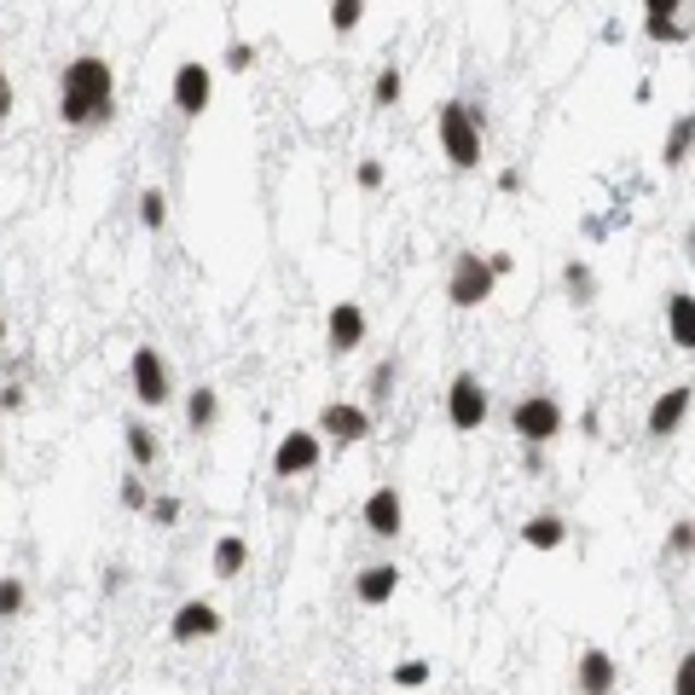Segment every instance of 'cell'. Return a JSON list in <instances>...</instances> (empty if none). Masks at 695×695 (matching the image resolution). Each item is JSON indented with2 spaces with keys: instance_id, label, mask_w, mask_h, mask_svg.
<instances>
[{
  "instance_id": "obj_1",
  "label": "cell",
  "mask_w": 695,
  "mask_h": 695,
  "mask_svg": "<svg viewBox=\"0 0 695 695\" xmlns=\"http://www.w3.org/2000/svg\"><path fill=\"white\" fill-rule=\"evenodd\" d=\"M117 117V70L99 52H76L59 70V122L64 127H105Z\"/></svg>"
},
{
  "instance_id": "obj_2",
  "label": "cell",
  "mask_w": 695,
  "mask_h": 695,
  "mask_svg": "<svg viewBox=\"0 0 695 695\" xmlns=\"http://www.w3.org/2000/svg\"><path fill=\"white\" fill-rule=\"evenodd\" d=\"M435 139H441L452 169L475 174L481 169V151H487V117L475 111V105H464V99H447L441 111H435Z\"/></svg>"
},
{
  "instance_id": "obj_3",
  "label": "cell",
  "mask_w": 695,
  "mask_h": 695,
  "mask_svg": "<svg viewBox=\"0 0 695 695\" xmlns=\"http://www.w3.org/2000/svg\"><path fill=\"white\" fill-rule=\"evenodd\" d=\"M562 400L557 394H545V389H534V394H522L516 406H510V435H516L522 447H545V441H557L562 435Z\"/></svg>"
},
{
  "instance_id": "obj_4",
  "label": "cell",
  "mask_w": 695,
  "mask_h": 695,
  "mask_svg": "<svg viewBox=\"0 0 695 695\" xmlns=\"http://www.w3.org/2000/svg\"><path fill=\"white\" fill-rule=\"evenodd\" d=\"M492 284H499V279H492V267H487L481 249H459V255H452V267H447V302L459 307V314L492 302Z\"/></svg>"
},
{
  "instance_id": "obj_5",
  "label": "cell",
  "mask_w": 695,
  "mask_h": 695,
  "mask_svg": "<svg viewBox=\"0 0 695 695\" xmlns=\"http://www.w3.org/2000/svg\"><path fill=\"white\" fill-rule=\"evenodd\" d=\"M127 382H134V400L145 412H162L174 400V371H169V359H162V348H151V342L134 348V359H127Z\"/></svg>"
},
{
  "instance_id": "obj_6",
  "label": "cell",
  "mask_w": 695,
  "mask_h": 695,
  "mask_svg": "<svg viewBox=\"0 0 695 695\" xmlns=\"http://www.w3.org/2000/svg\"><path fill=\"white\" fill-rule=\"evenodd\" d=\"M492 417V394H487V382L475 377V371H459L447 382V424L459 429V435H475Z\"/></svg>"
},
{
  "instance_id": "obj_7",
  "label": "cell",
  "mask_w": 695,
  "mask_h": 695,
  "mask_svg": "<svg viewBox=\"0 0 695 695\" xmlns=\"http://www.w3.org/2000/svg\"><path fill=\"white\" fill-rule=\"evenodd\" d=\"M314 435H319V441H331V447H359V441H371V406L331 400V406H319Z\"/></svg>"
},
{
  "instance_id": "obj_8",
  "label": "cell",
  "mask_w": 695,
  "mask_h": 695,
  "mask_svg": "<svg viewBox=\"0 0 695 695\" xmlns=\"http://www.w3.org/2000/svg\"><path fill=\"white\" fill-rule=\"evenodd\" d=\"M319 459H325V441L314 429H284L279 447H272V475H279V481H296V475H314Z\"/></svg>"
},
{
  "instance_id": "obj_9",
  "label": "cell",
  "mask_w": 695,
  "mask_h": 695,
  "mask_svg": "<svg viewBox=\"0 0 695 695\" xmlns=\"http://www.w3.org/2000/svg\"><path fill=\"white\" fill-rule=\"evenodd\" d=\"M209 99H215V70L204 59H186L169 76V105L180 117H204L209 111Z\"/></svg>"
},
{
  "instance_id": "obj_10",
  "label": "cell",
  "mask_w": 695,
  "mask_h": 695,
  "mask_svg": "<svg viewBox=\"0 0 695 695\" xmlns=\"http://www.w3.org/2000/svg\"><path fill=\"white\" fill-rule=\"evenodd\" d=\"M221 626H227V614L215 609V602H204V597L180 602V609L169 614V637H174V644H209V637H221Z\"/></svg>"
},
{
  "instance_id": "obj_11",
  "label": "cell",
  "mask_w": 695,
  "mask_h": 695,
  "mask_svg": "<svg viewBox=\"0 0 695 695\" xmlns=\"http://www.w3.org/2000/svg\"><path fill=\"white\" fill-rule=\"evenodd\" d=\"M690 406H695L690 382H672L667 394H655V406H649V441H672V435L690 424Z\"/></svg>"
},
{
  "instance_id": "obj_12",
  "label": "cell",
  "mask_w": 695,
  "mask_h": 695,
  "mask_svg": "<svg viewBox=\"0 0 695 695\" xmlns=\"http://www.w3.org/2000/svg\"><path fill=\"white\" fill-rule=\"evenodd\" d=\"M359 522L371 539H400L406 527V504H400V487H371V499L359 504Z\"/></svg>"
},
{
  "instance_id": "obj_13",
  "label": "cell",
  "mask_w": 695,
  "mask_h": 695,
  "mask_svg": "<svg viewBox=\"0 0 695 695\" xmlns=\"http://www.w3.org/2000/svg\"><path fill=\"white\" fill-rule=\"evenodd\" d=\"M359 342H365V307L359 302H337L331 319H325V348H331L337 359H348Z\"/></svg>"
},
{
  "instance_id": "obj_14",
  "label": "cell",
  "mask_w": 695,
  "mask_h": 695,
  "mask_svg": "<svg viewBox=\"0 0 695 695\" xmlns=\"http://www.w3.org/2000/svg\"><path fill=\"white\" fill-rule=\"evenodd\" d=\"M400 597V569L394 562H371V569L354 574V602H365V609H382V602Z\"/></svg>"
},
{
  "instance_id": "obj_15",
  "label": "cell",
  "mask_w": 695,
  "mask_h": 695,
  "mask_svg": "<svg viewBox=\"0 0 695 695\" xmlns=\"http://www.w3.org/2000/svg\"><path fill=\"white\" fill-rule=\"evenodd\" d=\"M574 684H580V695H614V684H620L614 655L609 649H585L580 667H574Z\"/></svg>"
},
{
  "instance_id": "obj_16",
  "label": "cell",
  "mask_w": 695,
  "mask_h": 695,
  "mask_svg": "<svg viewBox=\"0 0 695 695\" xmlns=\"http://www.w3.org/2000/svg\"><path fill=\"white\" fill-rule=\"evenodd\" d=\"M522 545H527V551H562V545H569V522H562L557 510H545V516H527V522H522Z\"/></svg>"
},
{
  "instance_id": "obj_17",
  "label": "cell",
  "mask_w": 695,
  "mask_h": 695,
  "mask_svg": "<svg viewBox=\"0 0 695 695\" xmlns=\"http://www.w3.org/2000/svg\"><path fill=\"white\" fill-rule=\"evenodd\" d=\"M667 337L679 342L684 354L695 348V296H690V290H672V296H667Z\"/></svg>"
},
{
  "instance_id": "obj_18",
  "label": "cell",
  "mask_w": 695,
  "mask_h": 695,
  "mask_svg": "<svg viewBox=\"0 0 695 695\" xmlns=\"http://www.w3.org/2000/svg\"><path fill=\"white\" fill-rule=\"evenodd\" d=\"M215 424H221V394H215L209 382H197V389L186 394V429L192 435H209Z\"/></svg>"
},
{
  "instance_id": "obj_19",
  "label": "cell",
  "mask_w": 695,
  "mask_h": 695,
  "mask_svg": "<svg viewBox=\"0 0 695 695\" xmlns=\"http://www.w3.org/2000/svg\"><path fill=\"white\" fill-rule=\"evenodd\" d=\"M690 145H695V117H672L667 139H661V169L679 174L684 162H690Z\"/></svg>"
},
{
  "instance_id": "obj_20",
  "label": "cell",
  "mask_w": 695,
  "mask_h": 695,
  "mask_svg": "<svg viewBox=\"0 0 695 695\" xmlns=\"http://www.w3.org/2000/svg\"><path fill=\"white\" fill-rule=\"evenodd\" d=\"M249 569V539L244 534H221L215 539V580H237Z\"/></svg>"
},
{
  "instance_id": "obj_21",
  "label": "cell",
  "mask_w": 695,
  "mask_h": 695,
  "mask_svg": "<svg viewBox=\"0 0 695 695\" xmlns=\"http://www.w3.org/2000/svg\"><path fill=\"white\" fill-rule=\"evenodd\" d=\"M122 441H127V459H134V470H151L162 459V447H157V429L145 424V417H134V424L122 429Z\"/></svg>"
},
{
  "instance_id": "obj_22",
  "label": "cell",
  "mask_w": 695,
  "mask_h": 695,
  "mask_svg": "<svg viewBox=\"0 0 695 695\" xmlns=\"http://www.w3.org/2000/svg\"><path fill=\"white\" fill-rule=\"evenodd\" d=\"M562 290H569V302H592L597 296V272L592 267H585V261H569V267H562Z\"/></svg>"
},
{
  "instance_id": "obj_23",
  "label": "cell",
  "mask_w": 695,
  "mask_h": 695,
  "mask_svg": "<svg viewBox=\"0 0 695 695\" xmlns=\"http://www.w3.org/2000/svg\"><path fill=\"white\" fill-rule=\"evenodd\" d=\"M325 17H331V35H337V41H348V35L365 24V0H331V12H325Z\"/></svg>"
},
{
  "instance_id": "obj_24",
  "label": "cell",
  "mask_w": 695,
  "mask_h": 695,
  "mask_svg": "<svg viewBox=\"0 0 695 695\" xmlns=\"http://www.w3.org/2000/svg\"><path fill=\"white\" fill-rule=\"evenodd\" d=\"M394 377H400V359H377L371 377H365V400H371V406H382V400L394 394Z\"/></svg>"
},
{
  "instance_id": "obj_25",
  "label": "cell",
  "mask_w": 695,
  "mask_h": 695,
  "mask_svg": "<svg viewBox=\"0 0 695 695\" xmlns=\"http://www.w3.org/2000/svg\"><path fill=\"white\" fill-rule=\"evenodd\" d=\"M644 35L655 47H684L690 41V24H679V17H644Z\"/></svg>"
},
{
  "instance_id": "obj_26",
  "label": "cell",
  "mask_w": 695,
  "mask_h": 695,
  "mask_svg": "<svg viewBox=\"0 0 695 695\" xmlns=\"http://www.w3.org/2000/svg\"><path fill=\"white\" fill-rule=\"evenodd\" d=\"M139 227H145V232H162V227H169V197H162L157 186L139 192Z\"/></svg>"
},
{
  "instance_id": "obj_27",
  "label": "cell",
  "mask_w": 695,
  "mask_h": 695,
  "mask_svg": "<svg viewBox=\"0 0 695 695\" xmlns=\"http://www.w3.org/2000/svg\"><path fill=\"white\" fill-rule=\"evenodd\" d=\"M24 609H29V585L17 574H7V580H0V620H17Z\"/></svg>"
},
{
  "instance_id": "obj_28",
  "label": "cell",
  "mask_w": 695,
  "mask_h": 695,
  "mask_svg": "<svg viewBox=\"0 0 695 695\" xmlns=\"http://www.w3.org/2000/svg\"><path fill=\"white\" fill-rule=\"evenodd\" d=\"M389 679H394L400 690H424V684L435 679V667H429V661H417V655H412V661H394V672H389Z\"/></svg>"
},
{
  "instance_id": "obj_29",
  "label": "cell",
  "mask_w": 695,
  "mask_h": 695,
  "mask_svg": "<svg viewBox=\"0 0 695 695\" xmlns=\"http://www.w3.org/2000/svg\"><path fill=\"white\" fill-rule=\"evenodd\" d=\"M400 70L389 64V70H377V82H371V105H382V111H389V105H400Z\"/></svg>"
},
{
  "instance_id": "obj_30",
  "label": "cell",
  "mask_w": 695,
  "mask_h": 695,
  "mask_svg": "<svg viewBox=\"0 0 695 695\" xmlns=\"http://www.w3.org/2000/svg\"><path fill=\"white\" fill-rule=\"evenodd\" d=\"M180 510H186V504H180L174 492H157V499H145V516H151L157 527H174V522H180Z\"/></svg>"
},
{
  "instance_id": "obj_31",
  "label": "cell",
  "mask_w": 695,
  "mask_h": 695,
  "mask_svg": "<svg viewBox=\"0 0 695 695\" xmlns=\"http://www.w3.org/2000/svg\"><path fill=\"white\" fill-rule=\"evenodd\" d=\"M690 545H695V522L679 516V522L667 527V557H679V562H684V557H690Z\"/></svg>"
},
{
  "instance_id": "obj_32",
  "label": "cell",
  "mask_w": 695,
  "mask_h": 695,
  "mask_svg": "<svg viewBox=\"0 0 695 695\" xmlns=\"http://www.w3.org/2000/svg\"><path fill=\"white\" fill-rule=\"evenodd\" d=\"M249 64H255V41H232L227 59H221V70H232V76H244Z\"/></svg>"
},
{
  "instance_id": "obj_33",
  "label": "cell",
  "mask_w": 695,
  "mask_h": 695,
  "mask_svg": "<svg viewBox=\"0 0 695 695\" xmlns=\"http://www.w3.org/2000/svg\"><path fill=\"white\" fill-rule=\"evenodd\" d=\"M24 400H29V389H24V382H17V377H7V389H0V412H24Z\"/></svg>"
},
{
  "instance_id": "obj_34",
  "label": "cell",
  "mask_w": 695,
  "mask_h": 695,
  "mask_svg": "<svg viewBox=\"0 0 695 695\" xmlns=\"http://www.w3.org/2000/svg\"><path fill=\"white\" fill-rule=\"evenodd\" d=\"M145 499H151V492H145L139 475H122V510H145Z\"/></svg>"
},
{
  "instance_id": "obj_35",
  "label": "cell",
  "mask_w": 695,
  "mask_h": 695,
  "mask_svg": "<svg viewBox=\"0 0 695 695\" xmlns=\"http://www.w3.org/2000/svg\"><path fill=\"white\" fill-rule=\"evenodd\" d=\"M354 180H359V192H382V162H377V157H365L359 169H354Z\"/></svg>"
},
{
  "instance_id": "obj_36",
  "label": "cell",
  "mask_w": 695,
  "mask_h": 695,
  "mask_svg": "<svg viewBox=\"0 0 695 695\" xmlns=\"http://www.w3.org/2000/svg\"><path fill=\"white\" fill-rule=\"evenodd\" d=\"M672 695H695V655H679V679H672Z\"/></svg>"
},
{
  "instance_id": "obj_37",
  "label": "cell",
  "mask_w": 695,
  "mask_h": 695,
  "mask_svg": "<svg viewBox=\"0 0 695 695\" xmlns=\"http://www.w3.org/2000/svg\"><path fill=\"white\" fill-rule=\"evenodd\" d=\"M12 111H17V87L7 76V64H0V122H12Z\"/></svg>"
},
{
  "instance_id": "obj_38",
  "label": "cell",
  "mask_w": 695,
  "mask_h": 695,
  "mask_svg": "<svg viewBox=\"0 0 695 695\" xmlns=\"http://www.w3.org/2000/svg\"><path fill=\"white\" fill-rule=\"evenodd\" d=\"M684 0H644V17H679Z\"/></svg>"
},
{
  "instance_id": "obj_39",
  "label": "cell",
  "mask_w": 695,
  "mask_h": 695,
  "mask_svg": "<svg viewBox=\"0 0 695 695\" xmlns=\"http://www.w3.org/2000/svg\"><path fill=\"white\" fill-rule=\"evenodd\" d=\"M487 267H492V279H504V272H516V255L492 249V255H487Z\"/></svg>"
},
{
  "instance_id": "obj_40",
  "label": "cell",
  "mask_w": 695,
  "mask_h": 695,
  "mask_svg": "<svg viewBox=\"0 0 695 695\" xmlns=\"http://www.w3.org/2000/svg\"><path fill=\"white\" fill-rule=\"evenodd\" d=\"M122 585H127V569H122V562H111V569H105V597H117Z\"/></svg>"
},
{
  "instance_id": "obj_41",
  "label": "cell",
  "mask_w": 695,
  "mask_h": 695,
  "mask_svg": "<svg viewBox=\"0 0 695 695\" xmlns=\"http://www.w3.org/2000/svg\"><path fill=\"white\" fill-rule=\"evenodd\" d=\"M522 464L539 475V470H545V447H522Z\"/></svg>"
},
{
  "instance_id": "obj_42",
  "label": "cell",
  "mask_w": 695,
  "mask_h": 695,
  "mask_svg": "<svg viewBox=\"0 0 695 695\" xmlns=\"http://www.w3.org/2000/svg\"><path fill=\"white\" fill-rule=\"evenodd\" d=\"M499 192H522V169H504L499 174Z\"/></svg>"
},
{
  "instance_id": "obj_43",
  "label": "cell",
  "mask_w": 695,
  "mask_h": 695,
  "mask_svg": "<svg viewBox=\"0 0 695 695\" xmlns=\"http://www.w3.org/2000/svg\"><path fill=\"white\" fill-rule=\"evenodd\" d=\"M0 342H7V319H0Z\"/></svg>"
},
{
  "instance_id": "obj_44",
  "label": "cell",
  "mask_w": 695,
  "mask_h": 695,
  "mask_svg": "<svg viewBox=\"0 0 695 695\" xmlns=\"http://www.w3.org/2000/svg\"><path fill=\"white\" fill-rule=\"evenodd\" d=\"M0 470H7V459H0Z\"/></svg>"
}]
</instances>
